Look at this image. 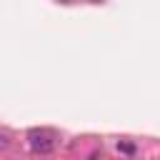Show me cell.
Segmentation results:
<instances>
[{"mask_svg": "<svg viewBox=\"0 0 160 160\" xmlns=\"http://www.w3.org/2000/svg\"><path fill=\"white\" fill-rule=\"evenodd\" d=\"M118 150L125 152V155H132V152H135V145H130V142H118Z\"/></svg>", "mask_w": 160, "mask_h": 160, "instance_id": "7a4b0ae2", "label": "cell"}, {"mask_svg": "<svg viewBox=\"0 0 160 160\" xmlns=\"http://www.w3.org/2000/svg\"><path fill=\"white\" fill-rule=\"evenodd\" d=\"M8 145H10V135L8 132H0V150H5Z\"/></svg>", "mask_w": 160, "mask_h": 160, "instance_id": "3957f363", "label": "cell"}, {"mask_svg": "<svg viewBox=\"0 0 160 160\" xmlns=\"http://www.w3.org/2000/svg\"><path fill=\"white\" fill-rule=\"evenodd\" d=\"M95 2H100V0H95Z\"/></svg>", "mask_w": 160, "mask_h": 160, "instance_id": "277c9868", "label": "cell"}, {"mask_svg": "<svg viewBox=\"0 0 160 160\" xmlns=\"http://www.w3.org/2000/svg\"><path fill=\"white\" fill-rule=\"evenodd\" d=\"M28 140H30L32 152H40V155L52 152L55 145H58V135H55L52 130H48V128H32V130L28 132Z\"/></svg>", "mask_w": 160, "mask_h": 160, "instance_id": "6da1fadb", "label": "cell"}]
</instances>
